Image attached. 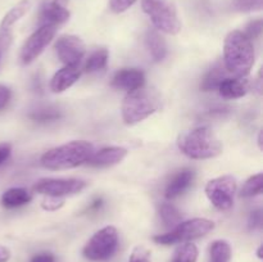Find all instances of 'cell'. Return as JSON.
Segmentation results:
<instances>
[{"label":"cell","instance_id":"83f0119b","mask_svg":"<svg viewBox=\"0 0 263 262\" xmlns=\"http://www.w3.org/2000/svg\"><path fill=\"white\" fill-rule=\"evenodd\" d=\"M61 117V112L55 108H41V109L35 110L30 115V118L33 121H39V122H48V121L58 120Z\"/></svg>","mask_w":263,"mask_h":262},{"label":"cell","instance_id":"7c38bea8","mask_svg":"<svg viewBox=\"0 0 263 262\" xmlns=\"http://www.w3.org/2000/svg\"><path fill=\"white\" fill-rule=\"evenodd\" d=\"M145 84V76L144 72L138 68H125L121 71L116 72L113 76L112 85L113 87L125 91L131 92L135 90L140 89Z\"/></svg>","mask_w":263,"mask_h":262},{"label":"cell","instance_id":"9a60e30c","mask_svg":"<svg viewBox=\"0 0 263 262\" xmlns=\"http://www.w3.org/2000/svg\"><path fill=\"white\" fill-rule=\"evenodd\" d=\"M194 171L190 169H184L181 171L177 172L174 177L171 179V181L167 184L166 195L167 199H175V198L180 197L181 194H184L189 186L192 185V182L194 181Z\"/></svg>","mask_w":263,"mask_h":262},{"label":"cell","instance_id":"8fae6325","mask_svg":"<svg viewBox=\"0 0 263 262\" xmlns=\"http://www.w3.org/2000/svg\"><path fill=\"white\" fill-rule=\"evenodd\" d=\"M55 51L62 63L66 66H79L85 55V44L79 36L64 35L57 40Z\"/></svg>","mask_w":263,"mask_h":262},{"label":"cell","instance_id":"44dd1931","mask_svg":"<svg viewBox=\"0 0 263 262\" xmlns=\"http://www.w3.org/2000/svg\"><path fill=\"white\" fill-rule=\"evenodd\" d=\"M226 68L225 66H221V64H216L215 67L210 69L207 74H205L204 80L202 82V90L203 91H212V90L218 89V85L226 79Z\"/></svg>","mask_w":263,"mask_h":262},{"label":"cell","instance_id":"277c9868","mask_svg":"<svg viewBox=\"0 0 263 262\" xmlns=\"http://www.w3.org/2000/svg\"><path fill=\"white\" fill-rule=\"evenodd\" d=\"M161 105V95L156 90L143 86L127 92L122 103V118L126 125H135L156 113Z\"/></svg>","mask_w":263,"mask_h":262},{"label":"cell","instance_id":"5bb4252c","mask_svg":"<svg viewBox=\"0 0 263 262\" xmlns=\"http://www.w3.org/2000/svg\"><path fill=\"white\" fill-rule=\"evenodd\" d=\"M69 20V10L57 2H46L40 13V22L43 25L58 26Z\"/></svg>","mask_w":263,"mask_h":262},{"label":"cell","instance_id":"4316f807","mask_svg":"<svg viewBox=\"0 0 263 262\" xmlns=\"http://www.w3.org/2000/svg\"><path fill=\"white\" fill-rule=\"evenodd\" d=\"M233 8L238 12H258L263 8V0H233Z\"/></svg>","mask_w":263,"mask_h":262},{"label":"cell","instance_id":"cb8c5ba5","mask_svg":"<svg viewBox=\"0 0 263 262\" xmlns=\"http://www.w3.org/2000/svg\"><path fill=\"white\" fill-rule=\"evenodd\" d=\"M159 215H161L162 221L166 226H176L181 222L182 216L180 213V211L175 207L171 203H163L159 207Z\"/></svg>","mask_w":263,"mask_h":262},{"label":"cell","instance_id":"836d02e7","mask_svg":"<svg viewBox=\"0 0 263 262\" xmlns=\"http://www.w3.org/2000/svg\"><path fill=\"white\" fill-rule=\"evenodd\" d=\"M10 97H12V92H10L9 87L0 84V110L7 107V104L10 100Z\"/></svg>","mask_w":263,"mask_h":262},{"label":"cell","instance_id":"d6a6232c","mask_svg":"<svg viewBox=\"0 0 263 262\" xmlns=\"http://www.w3.org/2000/svg\"><path fill=\"white\" fill-rule=\"evenodd\" d=\"M248 226L251 230H256V229H259L262 226V212L259 210L254 211V212L251 213L248 221Z\"/></svg>","mask_w":263,"mask_h":262},{"label":"cell","instance_id":"4dcf8cb0","mask_svg":"<svg viewBox=\"0 0 263 262\" xmlns=\"http://www.w3.org/2000/svg\"><path fill=\"white\" fill-rule=\"evenodd\" d=\"M64 199L59 197H48L41 202V207L45 211H57L63 207Z\"/></svg>","mask_w":263,"mask_h":262},{"label":"cell","instance_id":"74e56055","mask_svg":"<svg viewBox=\"0 0 263 262\" xmlns=\"http://www.w3.org/2000/svg\"><path fill=\"white\" fill-rule=\"evenodd\" d=\"M258 145H259V149H262V131H259L258 134Z\"/></svg>","mask_w":263,"mask_h":262},{"label":"cell","instance_id":"9c48e42d","mask_svg":"<svg viewBox=\"0 0 263 262\" xmlns=\"http://www.w3.org/2000/svg\"><path fill=\"white\" fill-rule=\"evenodd\" d=\"M86 188V181L80 179H40L33 186L36 193L46 197H66L80 193Z\"/></svg>","mask_w":263,"mask_h":262},{"label":"cell","instance_id":"ba28073f","mask_svg":"<svg viewBox=\"0 0 263 262\" xmlns=\"http://www.w3.org/2000/svg\"><path fill=\"white\" fill-rule=\"evenodd\" d=\"M235 193L236 180L230 175L216 177L205 185V195L220 211H228L233 207Z\"/></svg>","mask_w":263,"mask_h":262},{"label":"cell","instance_id":"5b68a950","mask_svg":"<svg viewBox=\"0 0 263 262\" xmlns=\"http://www.w3.org/2000/svg\"><path fill=\"white\" fill-rule=\"evenodd\" d=\"M141 7L158 31L170 35H176L181 31L176 8L168 0H141Z\"/></svg>","mask_w":263,"mask_h":262},{"label":"cell","instance_id":"8d00e7d4","mask_svg":"<svg viewBox=\"0 0 263 262\" xmlns=\"http://www.w3.org/2000/svg\"><path fill=\"white\" fill-rule=\"evenodd\" d=\"M10 256L12 253H10L9 248L0 244V262H8L10 259Z\"/></svg>","mask_w":263,"mask_h":262},{"label":"cell","instance_id":"8992f818","mask_svg":"<svg viewBox=\"0 0 263 262\" xmlns=\"http://www.w3.org/2000/svg\"><path fill=\"white\" fill-rule=\"evenodd\" d=\"M215 229V222L208 218H193L182 221L175 226L170 233L156 235L153 240L163 246H171L176 243H187L194 239L202 238Z\"/></svg>","mask_w":263,"mask_h":262},{"label":"cell","instance_id":"f1b7e54d","mask_svg":"<svg viewBox=\"0 0 263 262\" xmlns=\"http://www.w3.org/2000/svg\"><path fill=\"white\" fill-rule=\"evenodd\" d=\"M152 253L146 247L138 246L131 252L128 262H151Z\"/></svg>","mask_w":263,"mask_h":262},{"label":"cell","instance_id":"ffe728a7","mask_svg":"<svg viewBox=\"0 0 263 262\" xmlns=\"http://www.w3.org/2000/svg\"><path fill=\"white\" fill-rule=\"evenodd\" d=\"M30 0H21L17 5L12 8L9 12H7V14L4 15V18L2 20L0 23V30L2 31H9L14 23H17L26 13L30 9Z\"/></svg>","mask_w":263,"mask_h":262},{"label":"cell","instance_id":"603a6c76","mask_svg":"<svg viewBox=\"0 0 263 262\" xmlns=\"http://www.w3.org/2000/svg\"><path fill=\"white\" fill-rule=\"evenodd\" d=\"M231 247L226 240H215L211 244L210 254L212 262H230Z\"/></svg>","mask_w":263,"mask_h":262},{"label":"cell","instance_id":"52a82bcc","mask_svg":"<svg viewBox=\"0 0 263 262\" xmlns=\"http://www.w3.org/2000/svg\"><path fill=\"white\" fill-rule=\"evenodd\" d=\"M118 231L115 226H105L94 234L84 247V256L90 261H105L116 253Z\"/></svg>","mask_w":263,"mask_h":262},{"label":"cell","instance_id":"7402d4cb","mask_svg":"<svg viewBox=\"0 0 263 262\" xmlns=\"http://www.w3.org/2000/svg\"><path fill=\"white\" fill-rule=\"evenodd\" d=\"M108 58H109V53L107 49H97L87 58L86 63H85V71L90 72V73L103 71L107 67Z\"/></svg>","mask_w":263,"mask_h":262},{"label":"cell","instance_id":"3957f363","mask_svg":"<svg viewBox=\"0 0 263 262\" xmlns=\"http://www.w3.org/2000/svg\"><path fill=\"white\" fill-rule=\"evenodd\" d=\"M180 151L193 159L215 158L222 153V143L210 127H198L180 135Z\"/></svg>","mask_w":263,"mask_h":262},{"label":"cell","instance_id":"ac0fdd59","mask_svg":"<svg viewBox=\"0 0 263 262\" xmlns=\"http://www.w3.org/2000/svg\"><path fill=\"white\" fill-rule=\"evenodd\" d=\"M146 45H148L151 55L156 62H161L167 55V45L163 36L158 30H149L146 32Z\"/></svg>","mask_w":263,"mask_h":262},{"label":"cell","instance_id":"7a4b0ae2","mask_svg":"<svg viewBox=\"0 0 263 262\" xmlns=\"http://www.w3.org/2000/svg\"><path fill=\"white\" fill-rule=\"evenodd\" d=\"M92 154L94 145L91 143L74 140L44 153L40 163L48 170H69L86 163Z\"/></svg>","mask_w":263,"mask_h":262},{"label":"cell","instance_id":"e575fe53","mask_svg":"<svg viewBox=\"0 0 263 262\" xmlns=\"http://www.w3.org/2000/svg\"><path fill=\"white\" fill-rule=\"evenodd\" d=\"M30 262H57L55 257L49 252H43V253H37L31 258Z\"/></svg>","mask_w":263,"mask_h":262},{"label":"cell","instance_id":"484cf974","mask_svg":"<svg viewBox=\"0 0 263 262\" xmlns=\"http://www.w3.org/2000/svg\"><path fill=\"white\" fill-rule=\"evenodd\" d=\"M262 192H263V175L257 174L247 180L244 186L241 188L240 195L244 198H251V197H256V195L262 194Z\"/></svg>","mask_w":263,"mask_h":262},{"label":"cell","instance_id":"d4e9b609","mask_svg":"<svg viewBox=\"0 0 263 262\" xmlns=\"http://www.w3.org/2000/svg\"><path fill=\"white\" fill-rule=\"evenodd\" d=\"M198 254L199 252H198L197 246L187 241L176 249L172 262H197Z\"/></svg>","mask_w":263,"mask_h":262},{"label":"cell","instance_id":"f546056e","mask_svg":"<svg viewBox=\"0 0 263 262\" xmlns=\"http://www.w3.org/2000/svg\"><path fill=\"white\" fill-rule=\"evenodd\" d=\"M263 31V21L262 20H254L247 25L244 35L249 39V40H254L261 36Z\"/></svg>","mask_w":263,"mask_h":262},{"label":"cell","instance_id":"1f68e13d","mask_svg":"<svg viewBox=\"0 0 263 262\" xmlns=\"http://www.w3.org/2000/svg\"><path fill=\"white\" fill-rule=\"evenodd\" d=\"M136 0H110V9L115 13H123L133 7Z\"/></svg>","mask_w":263,"mask_h":262},{"label":"cell","instance_id":"4fadbf2b","mask_svg":"<svg viewBox=\"0 0 263 262\" xmlns=\"http://www.w3.org/2000/svg\"><path fill=\"white\" fill-rule=\"evenodd\" d=\"M126 156H127V149L122 146H107L100 149L99 152H94L87 163L94 167H109L120 163Z\"/></svg>","mask_w":263,"mask_h":262},{"label":"cell","instance_id":"f35d334b","mask_svg":"<svg viewBox=\"0 0 263 262\" xmlns=\"http://www.w3.org/2000/svg\"><path fill=\"white\" fill-rule=\"evenodd\" d=\"M262 249H263V247L259 246L258 251H257V256H258V258H262Z\"/></svg>","mask_w":263,"mask_h":262},{"label":"cell","instance_id":"e0dca14e","mask_svg":"<svg viewBox=\"0 0 263 262\" xmlns=\"http://www.w3.org/2000/svg\"><path fill=\"white\" fill-rule=\"evenodd\" d=\"M218 92L225 99H239L248 92L249 84L246 77H226L218 85Z\"/></svg>","mask_w":263,"mask_h":262},{"label":"cell","instance_id":"d590c367","mask_svg":"<svg viewBox=\"0 0 263 262\" xmlns=\"http://www.w3.org/2000/svg\"><path fill=\"white\" fill-rule=\"evenodd\" d=\"M10 152H12V146H10L9 143L0 144V166L9 158Z\"/></svg>","mask_w":263,"mask_h":262},{"label":"cell","instance_id":"d6986e66","mask_svg":"<svg viewBox=\"0 0 263 262\" xmlns=\"http://www.w3.org/2000/svg\"><path fill=\"white\" fill-rule=\"evenodd\" d=\"M32 200V195L22 188H12L2 195V204L7 208H17Z\"/></svg>","mask_w":263,"mask_h":262},{"label":"cell","instance_id":"30bf717a","mask_svg":"<svg viewBox=\"0 0 263 262\" xmlns=\"http://www.w3.org/2000/svg\"><path fill=\"white\" fill-rule=\"evenodd\" d=\"M57 33L55 26L43 25L40 28L35 31L30 38L23 44L21 50V61L23 64L32 63L37 57L45 50L46 46L50 44Z\"/></svg>","mask_w":263,"mask_h":262},{"label":"cell","instance_id":"2e32d148","mask_svg":"<svg viewBox=\"0 0 263 262\" xmlns=\"http://www.w3.org/2000/svg\"><path fill=\"white\" fill-rule=\"evenodd\" d=\"M81 69L79 66H64L55 72L50 81V89L53 92H63L79 80Z\"/></svg>","mask_w":263,"mask_h":262},{"label":"cell","instance_id":"6da1fadb","mask_svg":"<svg viewBox=\"0 0 263 262\" xmlns=\"http://www.w3.org/2000/svg\"><path fill=\"white\" fill-rule=\"evenodd\" d=\"M254 64V48L243 31H231L223 44V66L235 77H247Z\"/></svg>","mask_w":263,"mask_h":262}]
</instances>
